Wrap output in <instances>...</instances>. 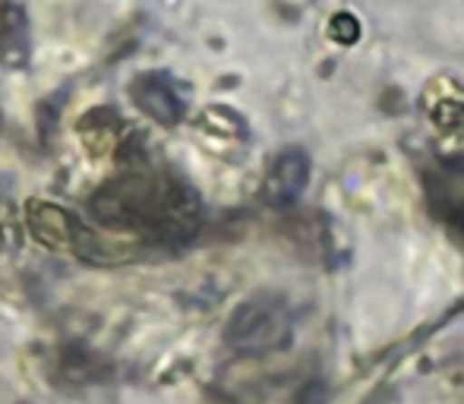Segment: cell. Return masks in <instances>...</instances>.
I'll list each match as a JSON object with an SVG mask.
<instances>
[{
    "label": "cell",
    "instance_id": "obj_8",
    "mask_svg": "<svg viewBox=\"0 0 464 404\" xmlns=\"http://www.w3.org/2000/svg\"><path fill=\"white\" fill-rule=\"evenodd\" d=\"M323 401H325V389L319 386V382H313V386H306L304 392L297 395L294 404H323Z\"/></svg>",
    "mask_w": 464,
    "mask_h": 404
},
{
    "label": "cell",
    "instance_id": "obj_6",
    "mask_svg": "<svg viewBox=\"0 0 464 404\" xmlns=\"http://www.w3.org/2000/svg\"><path fill=\"white\" fill-rule=\"evenodd\" d=\"M25 19H23V10L13 4H4L0 10V54L6 57L10 63H19L25 61Z\"/></svg>",
    "mask_w": 464,
    "mask_h": 404
},
{
    "label": "cell",
    "instance_id": "obj_7",
    "mask_svg": "<svg viewBox=\"0 0 464 404\" xmlns=\"http://www.w3.org/2000/svg\"><path fill=\"white\" fill-rule=\"evenodd\" d=\"M19 240V218L13 202L0 190V246H13Z\"/></svg>",
    "mask_w": 464,
    "mask_h": 404
},
{
    "label": "cell",
    "instance_id": "obj_4",
    "mask_svg": "<svg viewBox=\"0 0 464 404\" xmlns=\"http://www.w3.org/2000/svg\"><path fill=\"white\" fill-rule=\"evenodd\" d=\"M130 101L149 117V120L161 123V127H174V123L184 120V92H180V82L174 80L165 70H149L140 73L130 82Z\"/></svg>",
    "mask_w": 464,
    "mask_h": 404
},
{
    "label": "cell",
    "instance_id": "obj_1",
    "mask_svg": "<svg viewBox=\"0 0 464 404\" xmlns=\"http://www.w3.org/2000/svg\"><path fill=\"white\" fill-rule=\"evenodd\" d=\"M89 212L95 225L111 234L140 237L155 246H178L196 234L199 197L180 178L149 165L146 155H136L127 171L89 197Z\"/></svg>",
    "mask_w": 464,
    "mask_h": 404
},
{
    "label": "cell",
    "instance_id": "obj_5",
    "mask_svg": "<svg viewBox=\"0 0 464 404\" xmlns=\"http://www.w3.org/2000/svg\"><path fill=\"white\" fill-rule=\"evenodd\" d=\"M306 184H310V155H306L304 149H285L269 165L263 197L269 206L285 208L304 197Z\"/></svg>",
    "mask_w": 464,
    "mask_h": 404
},
{
    "label": "cell",
    "instance_id": "obj_2",
    "mask_svg": "<svg viewBox=\"0 0 464 404\" xmlns=\"http://www.w3.org/2000/svg\"><path fill=\"white\" fill-rule=\"evenodd\" d=\"M294 316L291 306L281 294H253L246 297L237 310L227 316L225 325V344L237 354H272L291 341Z\"/></svg>",
    "mask_w": 464,
    "mask_h": 404
},
{
    "label": "cell",
    "instance_id": "obj_3",
    "mask_svg": "<svg viewBox=\"0 0 464 404\" xmlns=\"http://www.w3.org/2000/svg\"><path fill=\"white\" fill-rule=\"evenodd\" d=\"M23 221L29 234L42 246L54 253H67V256L86 259V263H104V246L95 237L89 225H82L70 208L57 206L48 199H29L23 208Z\"/></svg>",
    "mask_w": 464,
    "mask_h": 404
}]
</instances>
